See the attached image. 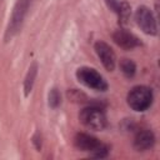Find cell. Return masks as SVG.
Wrapping results in <instances>:
<instances>
[{"mask_svg":"<svg viewBox=\"0 0 160 160\" xmlns=\"http://www.w3.org/2000/svg\"><path fill=\"white\" fill-rule=\"evenodd\" d=\"M74 144L79 150L89 152V155L92 158L101 159V158H105L109 152L108 145L102 144L100 140H98L96 138H94L89 134H84V132L76 134V136L74 139Z\"/></svg>","mask_w":160,"mask_h":160,"instance_id":"cell-1","label":"cell"},{"mask_svg":"<svg viewBox=\"0 0 160 160\" xmlns=\"http://www.w3.org/2000/svg\"><path fill=\"white\" fill-rule=\"evenodd\" d=\"M152 102V91L148 86H134L128 94V105L135 111H145Z\"/></svg>","mask_w":160,"mask_h":160,"instance_id":"cell-2","label":"cell"},{"mask_svg":"<svg viewBox=\"0 0 160 160\" xmlns=\"http://www.w3.org/2000/svg\"><path fill=\"white\" fill-rule=\"evenodd\" d=\"M80 121L89 129L102 130L106 128V116L105 112L98 106H88L80 111Z\"/></svg>","mask_w":160,"mask_h":160,"instance_id":"cell-3","label":"cell"},{"mask_svg":"<svg viewBox=\"0 0 160 160\" xmlns=\"http://www.w3.org/2000/svg\"><path fill=\"white\" fill-rule=\"evenodd\" d=\"M76 78L81 84L86 85L90 89L99 90V91H105L108 89V82L95 69L86 68V66L79 68L76 71Z\"/></svg>","mask_w":160,"mask_h":160,"instance_id":"cell-4","label":"cell"},{"mask_svg":"<svg viewBox=\"0 0 160 160\" xmlns=\"http://www.w3.org/2000/svg\"><path fill=\"white\" fill-rule=\"evenodd\" d=\"M135 20H136V24L140 26V29L145 34H150V35L156 34V31H158L156 20L149 8H146V6L138 8V10L135 12Z\"/></svg>","mask_w":160,"mask_h":160,"instance_id":"cell-5","label":"cell"},{"mask_svg":"<svg viewBox=\"0 0 160 160\" xmlns=\"http://www.w3.org/2000/svg\"><path fill=\"white\" fill-rule=\"evenodd\" d=\"M95 51L99 56V59L101 60L102 65L106 68V70L111 71L115 68V54L112 51V49L104 41H98L95 44Z\"/></svg>","mask_w":160,"mask_h":160,"instance_id":"cell-6","label":"cell"},{"mask_svg":"<svg viewBox=\"0 0 160 160\" xmlns=\"http://www.w3.org/2000/svg\"><path fill=\"white\" fill-rule=\"evenodd\" d=\"M112 40H114L120 48L126 49V50L134 49V48H136V46L140 45L139 39H138L134 34H131V32H129V31H126V30H124V29L116 30V31L112 34Z\"/></svg>","mask_w":160,"mask_h":160,"instance_id":"cell-7","label":"cell"},{"mask_svg":"<svg viewBox=\"0 0 160 160\" xmlns=\"http://www.w3.org/2000/svg\"><path fill=\"white\" fill-rule=\"evenodd\" d=\"M28 6H29V0H20L14 11H12V18H11V22H10V26H9V34H12L15 31H18V29L21 26V22H22V19L25 16V12L28 10Z\"/></svg>","mask_w":160,"mask_h":160,"instance_id":"cell-8","label":"cell"},{"mask_svg":"<svg viewBox=\"0 0 160 160\" xmlns=\"http://www.w3.org/2000/svg\"><path fill=\"white\" fill-rule=\"evenodd\" d=\"M155 142V136L152 134V131L148 130V129H142L140 130L134 139V148L136 150H148L150 149Z\"/></svg>","mask_w":160,"mask_h":160,"instance_id":"cell-9","label":"cell"},{"mask_svg":"<svg viewBox=\"0 0 160 160\" xmlns=\"http://www.w3.org/2000/svg\"><path fill=\"white\" fill-rule=\"evenodd\" d=\"M105 2L114 12L119 15V21L121 24H125L130 15V6L128 5V2H120L119 0H105Z\"/></svg>","mask_w":160,"mask_h":160,"instance_id":"cell-10","label":"cell"},{"mask_svg":"<svg viewBox=\"0 0 160 160\" xmlns=\"http://www.w3.org/2000/svg\"><path fill=\"white\" fill-rule=\"evenodd\" d=\"M36 71H38V65L36 62H32V65L29 68L26 79H25V84H24V89H25V95H29V92L32 89V84H34V79L36 76Z\"/></svg>","mask_w":160,"mask_h":160,"instance_id":"cell-11","label":"cell"},{"mask_svg":"<svg viewBox=\"0 0 160 160\" xmlns=\"http://www.w3.org/2000/svg\"><path fill=\"white\" fill-rule=\"evenodd\" d=\"M120 69H121L122 74L126 78H132L135 75L136 66H135V64L130 59H122L121 62H120Z\"/></svg>","mask_w":160,"mask_h":160,"instance_id":"cell-12","label":"cell"},{"mask_svg":"<svg viewBox=\"0 0 160 160\" xmlns=\"http://www.w3.org/2000/svg\"><path fill=\"white\" fill-rule=\"evenodd\" d=\"M60 101H61V98H60L59 91L56 89H52L50 91V94H49V105L51 108H58Z\"/></svg>","mask_w":160,"mask_h":160,"instance_id":"cell-13","label":"cell"}]
</instances>
